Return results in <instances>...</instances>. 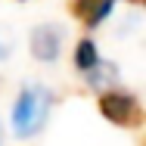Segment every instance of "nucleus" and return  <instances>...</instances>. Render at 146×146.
<instances>
[{
	"label": "nucleus",
	"mask_w": 146,
	"mask_h": 146,
	"mask_svg": "<svg viewBox=\"0 0 146 146\" xmlns=\"http://www.w3.org/2000/svg\"><path fill=\"white\" fill-rule=\"evenodd\" d=\"M0 143H3V127H0Z\"/></svg>",
	"instance_id": "obj_7"
},
{
	"label": "nucleus",
	"mask_w": 146,
	"mask_h": 146,
	"mask_svg": "<svg viewBox=\"0 0 146 146\" xmlns=\"http://www.w3.org/2000/svg\"><path fill=\"white\" fill-rule=\"evenodd\" d=\"M19 3H25V0H19Z\"/></svg>",
	"instance_id": "obj_8"
},
{
	"label": "nucleus",
	"mask_w": 146,
	"mask_h": 146,
	"mask_svg": "<svg viewBox=\"0 0 146 146\" xmlns=\"http://www.w3.org/2000/svg\"><path fill=\"white\" fill-rule=\"evenodd\" d=\"M124 3H134V6H143L146 9V0H124Z\"/></svg>",
	"instance_id": "obj_6"
},
{
	"label": "nucleus",
	"mask_w": 146,
	"mask_h": 146,
	"mask_svg": "<svg viewBox=\"0 0 146 146\" xmlns=\"http://www.w3.org/2000/svg\"><path fill=\"white\" fill-rule=\"evenodd\" d=\"M53 109V93L40 84H25L19 90L16 103H13V131L16 137L28 140L34 134H40V127L47 124Z\"/></svg>",
	"instance_id": "obj_1"
},
{
	"label": "nucleus",
	"mask_w": 146,
	"mask_h": 146,
	"mask_svg": "<svg viewBox=\"0 0 146 146\" xmlns=\"http://www.w3.org/2000/svg\"><path fill=\"white\" fill-rule=\"evenodd\" d=\"M100 62H103V56H100V47H96V40L93 37H81L78 44H75V53H72V65L87 78L90 72H96L100 68Z\"/></svg>",
	"instance_id": "obj_5"
},
{
	"label": "nucleus",
	"mask_w": 146,
	"mask_h": 146,
	"mask_svg": "<svg viewBox=\"0 0 146 146\" xmlns=\"http://www.w3.org/2000/svg\"><path fill=\"white\" fill-rule=\"evenodd\" d=\"M118 0H68V16L84 31H96L115 9Z\"/></svg>",
	"instance_id": "obj_3"
},
{
	"label": "nucleus",
	"mask_w": 146,
	"mask_h": 146,
	"mask_svg": "<svg viewBox=\"0 0 146 146\" xmlns=\"http://www.w3.org/2000/svg\"><path fill=\"white\" fill-rule=\"evenodd\" d=\"M143 146H146V140H143Z\"/></svg>",
	"instance_id": "obj_9"
},
{
	"label": "nucleus",
	"mask_w": 146,
	"mask_h": 146,
	"mask_svg": "<svg viewBox=\"0 0 146 146\" xmlns=\"http://www.w3.org/2000/svg\"><path fill=\"white\" fill-rule=\"evenodd\" d=\"M96 109H100V115L106 118L109 124H115L121 131H140L146 124V109L131 90L106 87L96 96Z\"/></svg>",
	"instance_id": "obj_2"
},
{
	"label": "nucleus",
	"mask_w": 146,
	"mask_h": 146,
	"mask_svg": "<svg viewBox=\"0 0 146 146\" xmlns=\"http://www.w3.org/2000/svg\"><path fill=\"white\" fill-rule=\"evenodd\" d=\"M28 47H31V56L37 62H56L59 50H62V31L56 25H37L31 31Z\"/></svg>",
	"instance_id": "obj_4"
}]
</instances>
